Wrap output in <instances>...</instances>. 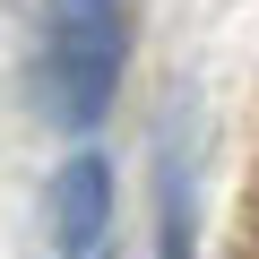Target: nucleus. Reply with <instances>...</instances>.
I'll use <instances>...</instances> for the list:
<instances>
[{
	"instance_id": "f257e3e1",
	"label": "nucleus",
	"mask_w": 259,
	"mask_h": 259,
	"mask_svg": "<svg viewBox=\"0 0 259 259\" xmlns=\"http://www.w3.org/2000/svg\"><path fill=\"white\" fill-rule=\"evenodd\" d=\"M121 61H130V18L121 0H52L44 9V112L61 130H95L112 112V87H121Z\"/></svg>"
},
{
	"instance_id": "f03ea898",
	"label": "nucleus",
	"mask_w": 259,
	"mask_h": 259,
	"mask_svg": "<svg viewBox=\"0 0 259 259\" xmlns=\"http://www.w3.org/2000/svg\"><path fill=\"white\" fill-rule=\"evenodd\" d=\"M104 216H112V164L87 147V156H69L61 182H52V250H61V259H87V250L104 242Z\"/></svg>"
},
{
	"instance_id": "7ed1b4c3",
	"label": "nucleus",
	"mask_w": 259,
	"mask_h": 259,
	"mask_svg": "<svg viewBox=\"0 0 259 259\" xmlns=\"http://www.w3.org/2000/svg\"><path fill=\"white\" fill-rule=\"evenodd\" d=\"M164 259H190V164L164 147Z\"/></svg>"
}]
</instances>
